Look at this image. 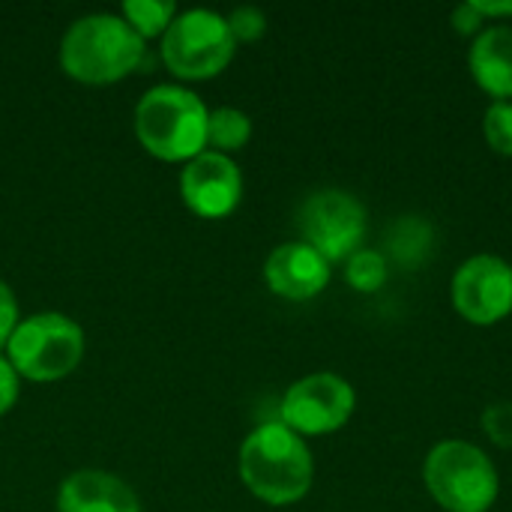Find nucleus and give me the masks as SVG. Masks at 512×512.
<instances>
[{
    "label": "nucleus",
    "mask_w": 512,
    "mask_h": 512,
    "mask_svg": "<svg viewBox=\"0 0 512 512\" xmlns=\"http://www.w3.org/2000/svg\"><path fill=\"white\" fill-rule=\"evenodd\" d=\"M243 486L270 507L303 501L315 480V462L306 438L285 423H264L246 435L237 456Z\"/></svg>",
    "instance_id": "nucleus-1"
},
{
    "label": "nucleus",
    "mask_w": 512,
    "mask_h": 512,
    "mask_svg": "<svg viewBox=\"0 0 512 512\" xmlns=\"http://www.w3.org/2000/svg\"><path fill=\"white\" fill-rule=\"evenodd\" d=\"M144 54V39L120 12H90L66 27L57 57L66 78L87 87H105L132 75Z\"/></svg>",
    "instance_id": "nucleus-2"
},
{
    "label": "nucleus",
    "mask_w": 512,
    "mask_h": 512,
    "mask_svg": "<svg viewBox=\"0 0 512 512\" xmlns=\"http://www.w3.org/2000/svg\"><path fill=\"white\" fill-rule=\"evenodd\" d=\"M210 108L183 84L150 87L132 114L138 144L162 162H192L207 150Z\"/></svg>",
    "instance_id": "nucleus-3"
},
{
    "label": "nucleus",
    "mask_w": 512,
    "mask_h": 512,
    "mask_svg": "<svg viewBox=\"0 0 512 512\" xmlns=\"http://www.w3.org/2000/svg\"><path fill=\"white\" fill-rule=\"evenodd\" d=\"M3 354L21 381L54 384L81 366L84 330L63 312H33L18 321Z\"/></svg>",
    "instance_id": "nucleus-4"
},
{
    "label": "nucleus",
    "mask_w": 512,
    "mask_h": 512,
    "mask_svg": "<svg viewBox=\"0 0 512 512\" xmlns=\"http://www.w3.org/2000/svg\"><path fill=\"white\" fill-rule=\"evenodd\" d=\"M429 495L447 512H486L498 501L501 480L495 462L471 441L450 438L429 450L423 462Z\"/></svg>",
    "instance_id": "nucleus-5"
},
{
    "label": "nucleus",
    "mask_w": 512,
    "mask_h": 512,
    "mask_svg": "<svg viewBox=\"0 0 512 512\" xmlns=\"http://www.w3.org/2000/svg\"><path fill=\"white\" fill-rule=\"evenodd\" d=\"M237 42L225 15L213 9H183L159 39L168 72L180 81H210L228 69Z\"/></svg>",
    "instance_id": "nucleus-6"
},
{
    "label": "nucleus",
    "mask_w": 512,
    "mask_h": 512,
    "mask_svg": "<svg viewBox=\"0 0 512 512\" xmlns=\"http://www.w3.org/2000/svg\"><path fill=\"white\" fill-rule=\"evenodd\" d=\"M297 228L306 246L324 255L330 264L348 261L363 249L369 216L363 201L345 189H318L297 210Z\"/></svg>",
    "instance_id": "nucleus-7"
},
{
    "label": "nucleus",
    "mask_w": 512,
    "mask_h": 512,
    "mask_svg": "<svg viewBox=\"0 0 512 512\" xmlns=\"http://www.w3.org/2000/svg\"><path fill=\"white\" fill-rule=\"evenodd\" d=\"M357 408L351 381L336 372H312L288 387L282 396V420L300 438H321L339 432Z\"/></svg>",
    "instance_id": "nucleus-8"
},
{
    "label": "nucleus",
    "mask_w": 512,
    "mask_h": 512,
    "mask_svg": "<svg viewBox=\"0 0 512 512\" xmlns=\"http://www.w3.org/2000/svg\"><path fill=\"white\" fill-rule=\"evenodd\" d=\"M456 312L480 327L512 315V264L501 255L480 252L459 264L450 282Z\"/></svg>",
    "instance_id": "nucleus-9"
},
{
    "label": "nucleus",
    "mask_w": 512,
    "mask_h": 512,
    "mask_svg": "<svg viewBox=\"0 0 512 512\" xmlns=\"http://www.w3.org/2000/svg\"><path fill=\"white\" fill-rule=\"evenodd\" d=\"M180 198L201 219H225L243 201V174L231 156L204 150L183 165Z\"/></svg>",
    "instance_id": "nucleus-10"
},
{
    "label": "nucleus",
    "mask_w": 512,
    "mask_h": 512,
    "mask_svg": "<svg viewBox=\"0 0 512 512\" xmlns=\"http://www.w3.org/2000/svg\"><path fill=\"white\" fill-rule=\"evenodd\" d=\"M330 276H333V264L324 255H318L312 246H306L303 240L276 246L264 261L267 288L276 297L294 300V303L318 297L330 285Z\"/></svg>",
    "instance_id": "nucleus-11"
},
{
    "label": "nucleus",
    "mask_w": 512,
    "mask_h": 512,
    "mask_svg": "<svg viewBox=\"0 0 512 512\" xmlns=\"http://www.w3.org/2000/svg\"><path fill=\"white\" fill-rule=\"evenodd\" d=\"M57 512H141V501L117 474L84 468L60 483Z\"/></svg>",
    "instance_id": "nucleus-12"
},
{
    "label": "nucleus",
    "mask_w": 512,
    "mask_h": 512,
    "mask_svg": "<svg viewBox=\"0 0 512 512\" xmlns=\"http://www.w3.org/2000/svg\"><path fill=\"white\" fill-rule=\"evenodd\" d=\"M468 66L474 81L495 99H512V27L486 24L471 51Z\"/></svg>",
    "instance_id": "nucleus-13"
},
{
    "label": "nucleus",
    "mask_w": 512,
    "mask_h": 512,
    "mask_svg": "<svg viewBox=\"0 0 512 512\" xmlns=\"http://www.w3.org/2000/svg\"><path fill=\"white\" fill-rule=\"evenodd\" d=\"M252 138V117L234 105H219L210 108L207 117V150L231 156L243 150Z\"/></svg>",
    "instance_id": "nucleus-14"
},
{
    "label": "nucleus",
    "mask_w": 512,
    "mask_h": 512,
    "mask_svg": "<svg viewBox=\"0 0 512 512\" xmlns=\"http://www.w3.org/2000/svg\"><path fill=\"white\" fill-rule=\"evenodd\" d=\"M120 18L147 42L162 39L171 21L177 18V6L171 0H126L120 6Z\"/></svg>",
    "instance_id": "nucleus-15"
},
{
    "label": "nucleus",
    "mask_w": 512,
    "mask_h": 512,
    "mask_svg": "<svg viewBox=\"0 0 512 512\" xmlns=\"http://www.w3.org/2000/svg\"><path fill=\"white\" fill-rule=\"evenodd\" d=\"M390 273V261L384 252L378 249H357L348 261H345V279L354 291L360 294H372L387 282Z\"/></svg>",
    "instance_id": "nucleus-16"
},
{
    "label": "nucleus",
    "mask_w": 512,
    "mask_h": 512,
    "mask_svg": "<svg viewBox=\"0 0 512 512\" xmlns=\"http://www.w3.org/2000/svg\"><path fill=\"white\" fill-rule=\"evenodd\" d=\"M429 246H432V228H429V222H423V219H417V216L402 219V222L396 225L393 240H390V252H393L396 258H402L408 267L423 264L426 255H429Z\"/></svg>",
    "instance_id": "nucleus-17"
},
{
    "label": "nucleus",
    "mask_w": 512,
    "mask_h": 512,
    "mask_svg": "<svg viewBox=\"0 0 512 512\" xmlns=\"http://www.w3.org/2000/svg\"><path fill=\"white\" fill-rule=\"evenodd\" d=\"M483 135L492 150L512 156V99H492L483 114Z\"/></svg>",
    "instance_id": "nucleus-18"
},
{
    "label": "nucleus",
    "mask_w": 512,
    "mask_h": 512,
    "mask_svg": "<svg viewBox=\"0 0 512 512\" xmlns=\"http://www.w3.org/2000/svg\"><path fill=\"white\" fill-rule=\"evenodd\" d=\"M234 42H258L267 33V15L258 6H237L225 15Z\"/></svg>",
    "instance_id": "nucleus-19"
},
{
    "label": "nucleus",
    "mask_w": 512,
    "mask_h": 512,
    "mask_svg": "<svg viewBox=\"0 0 512 512\" xmlns=\"http://www.w3.org/2000/svg\"><path fill=\"white\" fill-rule=\"evenodd\" d=\"M18 396H21V375L6 360V354H0V417H6L18 405Z\"/></svg>",
    "instance_id": "nucleus-20"
},
{
    "label": "nucleus",
    "mask_w": 512,
    "mask_h": 512,
    "mask_svg": "<svg viewBox=\"0 0 512 512\" xmlns=\"http://www.w3.org/2000/svg\"><path fill=\"white\" fill-rule=\"evenodd\" d=\"M18 321H21V315H18V300H15V294H12V288L0 279V354H3V348H6L12 330L18 327Z\"/></svg>",
    "instance_id": "nucleus-21"
},
{
    "label": "nucleus",
    "mask_w": 512,
    "mask_h": 512,
    "mask_svg": "<svg viewBox=\"0 0 512 512\" xmlns=\"http://www.w3.org/2000/svg\"><path fill=\"white\" fill-rule=\"evenodd\" d=\"M483 24H486V18L480 15V9L474 6V0H465V3H459L456 9H453V27L459 30V33H480L483 30Z\"/></svg>",
    "instance_id": "nucleus-22"
},
{
    "label": "nucleus",
    "mask_w": 512,
    "mask_h": 512,
    "mask_svg": "<svg viewBox=\"0 0 512 512\" xmlns=\"http://www.w3.org/2000/svg\"><path fill=\"white\" fill-rule=\"evenodd\" d=\"M474 6L480 9L483 18H510L512 15V0L510 3H489V0H474Z\"/></svg>",
    "instance_id": "nucleus-23"
}]
</instances>
